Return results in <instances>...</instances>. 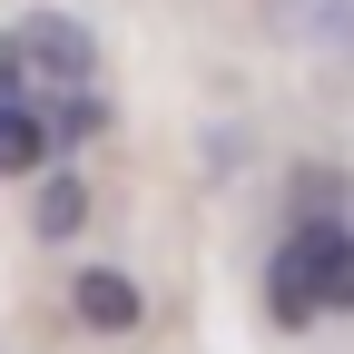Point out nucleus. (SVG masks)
I'll return each instance as SVG.
<instances>
[{
    "mask_svg": "<svg viewBox=\"0 0 354 354\" xmlns=\"http://www.w3.org/2000/svg\"><path fill=\"white\" fill-rule=\"evenodd\" d=\"M79 325H99V335H128V325H138V286H128V276H109V266H99V276H79Z\"/></svg>",
    "mask_w": 354,
    "mask_h": 354,
    "instance_id": "4",
    "label": "nucleus"
},
{
    "mask_svg": "<svg viewBox=\"0 0 354 354\" xmlns=\"http://www.w3.org/2000/svg\"><path fill=\"white\" fill-rule=\"evenodd\" d=\"M10 39H20V59H39V69L59 79V99H79V88H88V39H79V20L39 10V20H20Z\"/></svg>",
    "mask_w": 354,
    "mask_h": 354,
    "instance_id": "2",
    "label": "nucleus"
},
{
    "mask_svg": "<svg viewBox=\"0 0 354 354\" xmlns=\"http://www.w3.org/2000/svg\"><path fill=\"white\" fill-rule=\"evenodd\" d=\"M266 305L276 325H315V315H354V227L335 216H305L266 266Z\"/></svg>",
    "mask_w": 354,
    "mask_h": 354,
    "instance_id": "1",
    "label": "nucleus"
},
{
    "mask_svg": "<svg viewBox=\"0 0 354 354\" xmlns=\"http://www.w3.org/2000/svg\"><path fill=\"white\" fill-rule=\"evenodd\" d=\"M79 207H88L79 177H50V187H39V236H69V227H79Z\"/></svg>",
    "mask_w": 354,
    "mask_h": 354,
    "instance_id": "5",
    "label": "nucleus"
},
{
    "mask_svg": "<svg viewBox=\"0 0 354 354\" xmlns=\"http://www.w3.org/2000/svg\"><path fill=\"white\" fill-rule=\"evenodd\" d=\"M20 88H30V59H20V39L0 30V99H20Z\"/></svg>",
    "mask_w": 354,
    "mask_h": 354,
    "instance_id": "6",
    "label": "nucleus"
},
{
    "mask_svg": "<svg viewBox=\"0 0 354 354\" xmlns=\"http://www.w3.org/2000/svg\"><path fill=\"white\" fill-rule=\"evenodd\" d=\"M39 158H50V118L30 99H0V177H30Z\"/></svg>",
    "mask_w": 354,
    "mask_h": 354,
    "instance_id": "3",
    "label": "nucleus"
}]
</instances>
